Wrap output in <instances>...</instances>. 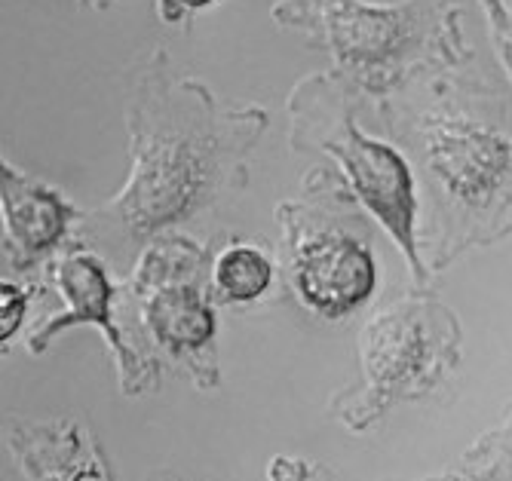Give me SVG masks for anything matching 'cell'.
<instances>
[{
	"label": "cell",
	"mask_w": 512,
	"mask_h": 481,
	"mask_svg": "<svg viewBox=\"0 0 512 481\" xmlns=\"http://www.w3.org/2000/svg\"><path fill=\"white\" fill-rule=\"evenodd\" d=\"M212 285L227 304H252L273 285V261L249 243L227 246L212 264Z\"/></svg>",
	"instance_id": "cell-10"
},
{
	"label": "cell",
	"mask_w": 512,
	"mask_h": 481,
	"mask_svg": "<svg viewBox=\"0 0 512 481\" xmlns=\"http://www.w3.org/2000/svg\"><path fill=\"white\" fill-rule=\"evenodd\" d=\"M424 0L405 7H368L362 0H322V22L332 53L356 71H378L411 53L421 37Z\"/></svg>",
	"instance_id": "cell-7"
},
{
	"label": "cell",
	"mask_w": 512,
	"mask_h": 481,
	"mask_svg": "<svg viewBox=\"0 0 512 481\" xmlns=\"http://www.w3.org/2000/svg\"><path fill=\"white\" fill-rule=\"evenodd\" d=\"M427 163L448 197L460 206L485 209L506 187L512 172V144L482 123L445 117L427 132Z\"/></svg>",
	"instance_id": "cell-4"
},
{
	"label": "cell",
	"mask_w": 512,
	"mask_h": 481,
	"mask_svg": "<svg viewBox=\"0 0 512 481\" xmlns=\"http://www.w3.org/2000/svg\"><path fill=\"white\" fill-rule=\"evenodd\" d=\"M184 243L178 239V249ZM172 264H160L154 249L142 258L135 276H138V292H145V325L154 334V341L175 353V356H188L200 353L212 344L215 338V310L203 298L200 285L194 279H181L184 258H191L197 249L178 252Z\"/></svg>",
	"instance_id": "cell-6"
},
{
	"label": "cell",
	"mask_w": 512,
	"mask_h": 481,
	"mask_svg": "<svg viewBox=\"0 0 512 481\" xmlns=\"http://www.w3.org/2000/svg\"><path fill=\"white\" fill-rule=\"evenodd\" d=\"M322 148L344 169L353 197L375 215L399 252H405L414 279L424 282L427 267L417 249V190L405 157L390 144L362 135L353 120H344L341 135L325 141Z\"/></svg>",
	"instance_id": "cell-2"
},
{
	"label": "cell",
	"mask_w": 512,
	"mask_h": 481,
	"mask_svg": "<svg viewBox=\"0 0 512 481\" xmlns=\"http://www.w3.org/2000/svg\"><path fill=\"white\" fill-rule=\"evenodd\" d=\"M378 270V258L365 239L341 227L307 233L292 252L295 292L322 319H344L375 298Z\"/></svg>",
	"instance_id": "cell-3"
},
{
	"label": "cell",
	"mask_w": 512,
	"mask_h": 481,
	"mask_svg": "<svg viewBox=\"0 0 512 481\" xmlns=\"http://www.w3.org/2000/svg\"><path fill=\"white\" fill-rule=\"evenodd\" d=\"M25 313H28V295L16 282L0 279V347L22 328Z\"/></svg>",
	"instance_id": "cell-11"
},
{
	"label": "cell",
	"mask_w": 512,
	"mask_h": 481,
	"mask_svg": "<svg viewBox=\"0 0 512 481\" xmlns=\"http://www.w3.org/2000/svg\"><path fill=\"white\" fill-rule=\"evenodd\" d=\"M53 279H56L59 298L65 301V313L53 316L37 334H31L28 347L34 353H43L56 334H62L74 325H92L105 334V341L117 353L120 371L123 374L135 371V356L123 344V334H120L114 313H111L117 288L108 276L105 261L89 249H71L53 264Z\"/></svg>",
	"instance_id": "cell-8"
},
{
	"label": "cell",
	"mask_w": 512,
	"mask_h": 481,
	"mask_svg": "<svg viewBox=\"0 0 512 481\" xmlns=\"http://www.w3.org/2000/svg\"><path fill=\"white\" fill-rule=\"evenodd\" d=\"M172 4H175L178 10H206V7L215 4V0H172Z\"/></svg>",
	"instance_id": "cell-13"
},
{
	"label": "cell",
	"mask_w": 512,
	"mask_h": 481,
	"mask_svg": "<svg viewBox=\"0 0 512 481\" xmlns=\"http://www.w3.org/2000/svg\"><path fill=\"white\" fill-rule=\"evenodd\" d=\"M255 114H221L197 83L148 77L129 108L132 169L120 194L92 212V236L117 255H135L224 190L252 141Z\"/></svg>",
	"instance_id": "cell-1"
},
{
	"label": "cell",
	"mask_w": 512,
	"mask_h": 481,
	"mask_svg": "<svg viewBox=\"0 0 512 481\" xmlns=\"http://www.w3.org/2000/svg\"><path fill=\"white\" fill-rule=\"evenodd\" d=\"M482 4L488 10V22H491L497 53L506 62V71L512 74V13L506 10L503 0H482Z\"/></svg>",
	"instance_id": "cell-12"
},
{
	"label": "cell",
	"mask_w": 512,
	"mask_h": 481,
	"mask_svg": "<svg viewBox=\"0 0 512 481\" xmlns=\"http://www.w3.org/2000/svg\"><path fill=\"white\" fill-rule=\"evenodd\" d=\"M77 218V209L56 187L22 175L0 160V221H4L7 255L19 270L50 255Z\"/></svg>",
	"instance_id": "cell-9"
},
{
	"label": "cell",
	"mask_w": 512,
	"mask_h": 481,
	"mask_svg": "<svg viewBox=\"0 0 512 481\" xmlns=\"http://www.w3.org/2000/svg\"><path fill=\"white\" fill-rule=\"evenodd\" d=\"M454 319L433 304H396L362 331V365L375 393H396L433 368Z\"/></svg>",
	"instance_id": "cell-5"
}]
</instances>
